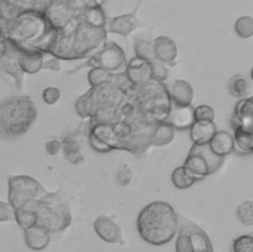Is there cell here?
Segmentation results:
<instances>
[{"label": "cell", "mask_w": 253, "mask_h": 252, "mask_svg": "<svg viewBox=\"0 0 253 252\" xmlns=\"http://www.w3.org/2000/svg\"><path fill=\"white\" fill-rule=\"evenodd\" d=\"M179 219L173 207L166 202H152L137 216V231L141 239L153 246H162L174 239Z\"/></svg>", "instance_id": "6da1fadb"}, {"label": "cell", "mask_w": 253, "mask_h": 252, "mask_svg": "<svg viewBox=\"0 0 253 252\" xmlns=\"http://www.w3.org/2000/svg\"><path fill=\"white\" fill-rule=\"evenodd\" d=\"M37 118L34 101L29 96L19 95L0 101V136L16 138L26 133Z\"/></svg>", "instance_id": "7a4b0ae2"}, {"label": "cell", "mask_w": 253, "mask_h": 252, "mask_svg": "<svg viewBox=\"0 0 253 252\" xmlns=\"http://www.w3.org/2000/svg\"><path fill=\"white\" fill-rule=\"evenodd\" d=\"M24 208L34 209L39 216L37 224L46 227L49 232L63 231L71 225L72 216L68 205L54 193H47L41 199Z\"/></svg>", "instance_id": "3957f363"}, {"label": "cell", "mask_w": 253, "mask_h": 252, "mask_svg": "<svg viewBox=\"0 0 253 252\" xmlns=\"http://www.w3.org/2000/svg\"><path fill=\"white\" fill-rule=\"evenodd\" d=\"M224 158L212 153L208 143H194L183 167L188 175L197 182L216 172L224 163Z\"/></svg>", "instance_id": "277c9868"}, {"label": "cell", "mask_w": 253, "mask_h": 252, "mask_svg": "<svg viewBox=\"0 0 253 252\" xmlns=\"http://www.w3.org/2000/svg\"><path fill=\"white\" fill-rule=\"evenodd\" d=\"M9 183V204L14 210L32 204L47 194V190L30 175H11Z\"/></svg>", "instance_id": "5b68a950"}, {"label": "cell", "mask_w": 253, "mask_h": 252, "mask_svg": "<svg viewBox=\"0 0 253 252\" xmlns=\"http://www.w3.org/2000/svg\"><path fill=\"white\" fill-rule=\"evenodd\" d=\"M175 240V252H214L209 236L192 222L179 224Z\"/></svg>", "instance_id": "8992f818"}, {"label": "cell", "mask_w": 253, "mask_h": 252, "mask_svg": "<svg viewBox=\"0 0 253 252\" xmlns=\"http://www.w3.org/2000/svg\"><path fill=\"white\" fill-rule=\"evenodd\" d=\"M47 21L43 17L39 16L34 12L20 15L15 20L14 26L10 29V34L7 39L11 40L16 44L25 41H32L35 39H40L42 36L46 27Z\"/></svg>", "instance_id": "52a82bcc"}, {"label": "cell", "mask_w": 253, "mask_h": 252, "mask_svg": "<svg viewBox=\"0 0 253 252\" xmlns=\"http://www.w3.org/2000/svg\"><path fill=\"white\" fill-rule=\"evenodd\" d=\"M89 64L93 66L94 68L98 67V68L106 69L109 72L118 71L121 67L126 68L125 53H124V51L120 48L119 44L114 43V42H109L98 54L91 57Z\"/></svg>", "instance_id": "ba28073f"}, {"label": "cell", "mask_w": 253, "mask_h": 252, "mask_svg": "<svg viewBox=\"0 0 253 252\" xmlns=\"http://www.w3.org/2000/svg\"><path fill=\"white\" fill-rule=\"evenodd\" d=\"M94 231L103 241L109 244H124L123 230L120 229L115 220L106 215H100L94 221Z\"/></svg>", "instance_id": "9c48e42d"}, {"label": "cell", "mask_w": 253, "mask_h": 252, "mask_svg": "<svg viewBox=\"0 0 253 252\" xmlns=\"http://www.w3.org/2000/svg\"><path fill=\"white\" fill-rule=\"evenodd\" d=\"M125 77L132 85L142 86L152 81L151 62L135 57L125 68Z\"/></svg>", "instance_id": "30bf717a"}, {"label": "cell", "mask_w": 253, "mask_h": 252, "mask_svg": "<svg viewBox=\"0 0 253 252\" xmlns=\"http://www.w3.org/2000/svg\"><path fill=\"white\" fill-rule=\"evenodd\" d=\"M24 239L27 247L34 251H42L48 246L49 241H51V232L46 227L36 224L24 230Z\"/></svg>", "instance_id": "8fae6325"}, {"label": "cell", "mask_w": 253, "mask_h": 252, "mask_svg": "<svg viewBox=\"0 0 253 252\" xmlns=\"http://www.w3.org/2000/svg\"><path fill=\"white\" fill-rule=\"evenodd\" d=\"M153 53L156 61L162 63H170L177 58V43L168 36H158L153 40Z\"/></svg>", "instance_id": "7c38bea8"}, {"label": "cell", "mask_w": 253, "mask_h": 252, "mask_svg": "<svg viewBox=\"0 0 253 252\" xmlns=\"http://www.w3.org/2000/svg\"><path fill=\"white\" fill-rule=\"evenodd\" d=\"M168 95L174 106H189L194 98V90L188 82L177 79L173 82Z\"/></svg>", "instance_id": "4fadbf2b"}, {"label": "cell", "mask_w": 253, "mask_h": 252, "mask_svg": "<svg viewBox=\"0 0 253 252\" xmlns=\"http://www.w3.org/2000/svg\"><path fill=\"white\" fill-rule=\"evenodd\" d=\"M137 19V7L135 11L126 15H120V16L114 17L109 25V31L111 34H118L124 37H127L131 32L135 31L138 26Z\"/></svg>", "instance_id": "5bb4252c"}, {"label": "cell", "mask_w": 253, "mask_h": 252, "mask_svg": "<svg viewBox=\"0 0 253 252\" xmlns=\"http://www.w3.org/2000/svg\"><path fill=\"white\" fill-rule=\"evenodd\" d=\"M229 91L236 98H250L252 93L251 77L246 72H240L234 74L229 82Z\"/></svg>", "instance_id": "9a60e30c"}, {"label": "cell", "mask_w": 253, "mask_h": 252, "mask_svg": "<svg viewBox=\"0 0 253 252\" xmlns=\"http://www.w3.org/2000/svg\"><path fill=\"white\" fill-rule=\"evenodd\" d=\"M210 150L219 157H225L229 155L235 147L234 137L227 131H216L208 142Z\"/></svg>", "instance_id": "2e32d148"}, {"label": "cell", "mask_w": 253, "mask_h": 252, "mask_svg": "<svg viewBox=\"0 0 253 252\" xmlns=\"http://www.w3.org/2000/svg\"><path fill=\"white\" fill-rule=\"evenodd\" d=\"M17 64L26 73H36L43 66V56L37 48L24 49L17 57Z\"/></svg>", "instance_id": "e0dca14e"}, {"label": "cell", "mask_w": 253, "mask_h": 252, "mask_svg": "<svg viewBox=\"0 0 253 252\" xmlns=\"http://www.w3.org/2000/svg\"><path fill=\"white\" fill-rule=\"evenodd\" d=\"M72 20V11L64 4H53L46 12V21H48L54 29L62 30L69 25Z\"/></svg>", "instance_id": "ac0fdd59"}, {"label": "cell", "mask_w": 253, "mask_h": 252, "mask_svg": "<svg viewBox=\"0 0 253 252\" xmlns=\"http://www.w3.org/2000/svg\"><path fill=\"white\" fill-rule=\"evenodd\" d=\"M193 110L194 109L192 106H173L170 108L168 118H169V123L172 124L174 128H179V130H185L189 128L194 123V115H193Z\"/></svg>", "instance_id": "d6986e66"}, {"label": "cell", "mask_w": 253, "mask_h": 252, "mask_svg": "<svg viewBox=\"0 0 253 252\" xmlns=\"http://www.w3.org/2000/svg\"><path fill=\"white\" fill-rule=\"evenodd\" d=\"M175 128L168 120L161 121L153 128V132L150 136V145L156 147H162L168 145L174 140Z\"/></svg>", "instance_id": "ffe728a7"}, {"label": "cell", "mask_w": 253, "mask_h": 252, "mask_svg": "<svg viewBox=\"0 0 253 252\" xmlns=\"http://www.w3.org/2000/svg\"><path fill=\"white\" fill-rule=\"evenodd\" d=\"M189 128L190 138L194 143H208L216 132L214 121H194Z\"/></svg>", "instance_id": "44dd1931"}, {"label": "cell", "mask_w": 253, "mask_h": 252, "mask_svg": "<svg viewBox=\"0 0 253 252\" xmlns=\"http://www.w3.org/2000/svg\"><path fill=\"white\" fill-rule=\"evenodd\" d=\"M234 116L237 120L239 125L244 127L252 128L253 126V100L252 98L241 99L236 104L234 110Z\"/></svg>", "instance_id": "7402d4cb"}, {"label": "cell", "mask_w": 253, "mask_h": 252, "mask_svg": "<svg viewBox=\"0 0 253 252\" xmlns=\"http://www.w3.org/2000/svg\"><path fill=\"white\" fill-rule=\"evenodd\" d=\"M62 148H63L64 156H66V158L71 163L78 165V163L84 161V156L83 152H82L81 145H79L78 140L74 136H64L63 140H62Z\"/></svg>", "instance_id": "603a6c76"}, {"label": "cell", "mask_w": 253, "mask_h": 252, "mask_svg": "<svg viewBox=\"0 0 253 252\" xmlns=\"http://www.w3.org/2000/svg\"><path fill=\"white\" fill-rule=\"evenodd\" d=\"M234 143L237 148L245 153H251L253 151V130L239 125L235 128Z\"/></svg>", "instance_id": "cb8c5ba5"}, {"label": "cell", "mask_w": 253, "mask_h": 252, "mask_svg": "<svg viewBox=\"0 0 253 252\" xmlns=\"http://www.w3.org/2000/svg\"><path fill=\"white\" fill-rule=\"evenodd\" d=\"M15 221L20 225V227L26 230L37 224L39 216H37V212L34 209L21 208L19 210H15Z\"/></svg>", "instance_id": "d4e9b609"}, {"label": "cell", "mask_w": 253, "mask_h": 252, "mask_svg": "<svg viewBox=\"0 0 253 252\" xmlns=\"http://www.w3.org/2000/svg\"><path fill=\"white\" fill-rule=\"evenodd\" d=\"M135 53L138 58L146 59L148 62L156 61L155 53H153V41L147 39H138L135 42Z\"/></svg>", "instance_id": "484cf974"}, {"label": "cell", "mask_w": 253, "mask_h": 252, "mask_svg": "<svg viewBox=\"0 0 253 252\" xmlns=\"http://www.w3.org/2000/svg\"><path fill=\"white\" fill-rule=\"evenodd\" d=\"M113 74L109 71H106V69L95 67V68H93L88 73V81L93 88H99V86L108 84L113 79Z\"/></svg>", "instance_id": "4316f807"}, {"label": "cell", "mask_w": 253, "mask_h": 252, "mask_svg": "<svg viewBox=\"0 0 253 252\" xmlns=\"http://www.w3.org/2000/svg\"><path fill=\"white\" fill-rule=\"evenodd\" d=\"M172 182L178 189H187L194 184L195 180L188 175L187 170L184 169L183 166H179L172 172Z\"/></svg>", "instance_id": "83f0119b"}, {"label": "cell", "mask_w": 253, "mask_h": 252, "mask_svg": "<svg viewBox=\"0 0 253 252\" xmlns=\"http://www.w3.org/2000/svg\"><path fill=\"white\" fill-rule=\"evenodd\" d=\"M235 31L242 39H251L253 35V19L251 16H241L235 22Z\"/></svg>", "instance_id": "f1b7e54d"}, {"label": "cell", "mask_w": 253, "mask_h": 252, "mask_svg": "<svg viewBox=\"0 0 253 252\" xmlns=\"http://www.w3.org/2000/svg\"><path fill=\"white\" fill-rule=\"evenodd\" d=\"M237 217L240 221L246 226H252L253 225V202L252 200H246L241 203L237 207L236 210Z\"/></svg>", "instance_id": "f546056e"}, {"label": "cell", "mask_w": 253, "mask_h": 252, "mask_svg": "<svg viewBox=\"0 0 253 252\" xmlns=\"http://www.w3.org/2000/svg\"><path fill=\"white\" fill-rule=\"evenodd\" d=\"M231 252H253L252 235H241L231 245Z\"/></svg>", "instance_id": "4dcf8cb0"}, {"label": "cell", "mask_w": 253, "mask_h": 252, "mask_svg": "<svg viewBox=\"0 0 253 252\" xmlns=\"http://www.w3.org/2000/svg\"><path fill=\"white\" fill-rule=\"evenodd\" d=\"M115 178L116 182L119 183L123 187H127L131 184V182L133 180V170L130 167V165L125 163V165H121L120 167L116 169L115 172Z\"/></svg>", "instance_id": "1f68e13d"}, {"label": "cell", "mask_w": 253, "mask_h": 252, "mask_svg": "<svg viewBox=\"0 0 253 252\" xmlns=\"http://www.w3.org/2000/svg\"><path fill=\"white\" fill-rule=\"evenodd\" d=\"M85 22L94 27H103L105 24V17L99 7H89L85 11Z\"/></svg>", "instance_id": "d6a6232c"}, {"label": "cell", "mask_w": 253, "mask_h": 252, "mask_svg": "<svg viewBox=\"0 0 253 252\" xmlns=\"http://www.w3.org/2000/svg\"><path fill=\"white\" fill-rule=\"evenodd\" d=\"M193 115L194 121H214L215 111L210 105L202 104L193 110Z\"/></svg>", "instance_id": "836d02e7"}, {"label": "cell", "mask_w": 253, "mask_h": 252, "mask_svg": "<svg viewBox=\"0 0 253 252\" xmlns=\"http://www.w3.org/2000/svg\"><path fill=\"white\" fill-rule=\"evenodd\" d=\"M151 69H152V81L161 83V82L166 81L168 78V69L162 62H151Z\"/></svg>", "instance_id": "e575fe53"}, {"label": "cell", "mask_w": 253, "mask_h": 252, "mask_svg": "<svg viewBox=\"0 0 253 252\" xmlns=\"http://www.w3.org/2000/svg\"><path fill=\"white\" fill-rule=\"evenodd\" d=\"M42 98H43V101L46 104L53 105L61 99V91L56 86H48V88L42 91Z\"/></svg>", "instance_id": "d590c367"}, {"label": "cell", "mask_w": 253, "mask_h": 252, "mask_svg": "<svg viewBox=\"0 0 253 252\" xmlns=\"http://www.w3.org/2000/svg\"><path fill=\"white\" fill-rule=\"evenodd\" d=\"M15 220V210L6 202L0 200V222H9Z\"/></svg>", "instance_id": "8d00e7d4"}, {"label": "cell", "mask_w": 253, "mask_h": 252, "mask_svg": "<svg viewBox=\"0 0 253 252\" xmlns=\"http://www.w3.org/2000/svg\"><path fill=\"white\" fill-rule=\"evenodd\" d=\"M62 150V141L58 138H51L46 142V152L49 156L58 155L59 151Z\"/></svg>", "instance_id": "74e56055"}]
</instances>
